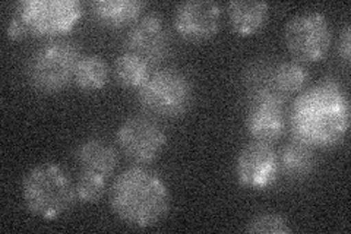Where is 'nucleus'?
Returning a JSON list of instances; mask_svg holds the SVG:
<instances>
[{"label": "nucleus", "mask_w": 351, "mask_h": 234, "mask_svg": "<svg viewBox=\"0 0 351 234\" xmlns=\"http://www.w3.org/2000/svg\"><path fill=\"white\" fill-rule=\"evenodd\" d=\"M82 12L78 0H22L15 9L28 36L36 37L68 34L80 22Z\"/></svg>", "instance_id": "423d86ee"}, {"label": "nucleus", "mask_w": 351, "mask_h": 234, "mask_svg": "<svg viewBox=\"0 0 351 234\" xmlns=\"http://www.w3.org/2000/svg\"><path fill=\"white\" fill-rule=\"evenodd\" d=\"M280 173L290 180H303L311 176L316 167L313 148L298 139H293L278 155Z\"/></svg>", "instance_id": "dca6fc26"}, {"label": "nucleus", "mask_w": 351, "mask_h": 234, "mask_svg": "<svg viewBox=\"0 0 351 234\" xmlns=\"http://www.w3.org/2000/svg\"><path fill=\"white\" fill-rule=\"evenodd\" d=\"M236 176L241 186L265 191L280 176L277 151L268 142L252 141L246 143L237 155Z\"/></svg>", "instance_id": "9d476101"}, {"label": "nucleus", "mask_w": 351, "mask_h": 234, "mask_svg": "<svg viewBox=\"0 0 351 234\" xmlns=\"http://www.w3.org/2000/svg\"><path fill=\"white\" fill-rule=\"evenodd\" d=\"M170 191L161 177L141 165L120 173L110 189L113 213L126 224L149 229L169 214Z\"/></svg>", "instance_id": "f03ea898"}, {"label": "nucleus", "mask_w": 351, "mask_h": 234, "mask_svg": "<svg viewBox=\"0 0 351 234\" xmlns=\"http://www.w3.org/2000/svg\"><path fill=\"white\" fill-rule=\"evenodd\" d=\"M284 38L293 58L300 62H319L331 47L332 31L322 12H304L287 22Z\"/></svg>", "instance_id": "0eeeda50"}, {"label": "nucleus", "mask_w": 351, "mask_h": 234, "mask_svg": "<svg viewBox=\"0 0 351 234\" xmlns=\"http://www.w3.org/2000/svg\"><path fill=\"white\" fill-rule=\"evenodd\" d=\"M246 231L259 234H285L291 233V227L289 226V221L282 215L265 213L250 220V222L246 226Z\"/></svg>", "instance_id": "412c9836"}, {"label": "nucleus", "mask_w": 351, "mask_h": 234, "mask_svg": "<svg viewBox=\"0 0 351 234\" xmlns=\"http://www.w3.org/2000/svg\"><path fill=\"white\" fill-rule=\"evenodd\" d=\"M125 49L149 65H157L166 59L170 54L171 41L162 18L156 12L142 15L130 25L125 37Z\"/></svg>", "instance_id": "9b49d317"}, {"label": "nucleus", "mask_w": 351, "mask_h": 234, "mask_svg": "<svg viewBox=\"0 0 351 234\" xmlns=\"http://www.w3.org/2000/svg\"><path fill=\"white\" fill-rule=\"evenodd\" d=\"M107 179L100 174L81 170L78 180L75 183L76 199L84 204H94L100 200L106 192Z\"/></svg>", "instance_id": "aec40b11"}, {"label": "nucleus", "mask_w": 351, "mask_h": 234, "mask_svg": "<svg viewBox=\"0 0 351 234\" xmlns=\"http://www.w3.org/2000/svg\"><path fill=\"white\" fill-rule=\"evenodd\" d=\"M117 143L128 159L136 164L156 161L167 145V135L152 119L134 116L117 129Z\"/></svg>", "instance_id": "6e6552de"}, {"label": "nucleus", "mask_w": 351, "mask_h": 234, "mask_svg": "<svg viewBox=\"0 0 351 234\" xmlns=\"http://www.w3.org/2000/svg\"><path fill=\"white\" fill-rule=\"evenodd\" d=\"M81 50L71 40H53L31 54L27 78L32 88L41 93H58L73 80Z\"/></svg>", "instance_id": "20e7f679"}, {"label": "nucleus", "mask_w": 351, "mask_h": 234, "mask_svg": "<svg viewBox=\"0 0 351 234\" xmlns=\"http://www.w3.org/2000/svg\"><path fill=\"white\" fill-rule=\"evenodd\" d=\"M193 100L192 82L182 71L164 68L152 72L138 90V102L149 113L161 117H180Z\"/></svg>", "instance_id": "39448f33"}, {"label": "nucleus", "mask_w": 351, "mask_h": 234, "mask_svg": "<svg viewBox=\"0 0 351 234\" xmlns=\"http://www.w3.org/2000/svg\"><path fill=\"white\" fill-rule=\"evenodd\" d=\"M230 27L239 36H252L267 24L269 5L261 0H232L227 5Z\"/></svg>", "instance_id": "4468645a"}, {"label": "nucleus", "mask_w": 351, "mask_h": 234, "mask_svg": "<svg viewBox=\"0 0 351 234\" xmlns=\"http://www.w3.org/2000/svg\"><path fill=\"white\" fill-rule=\"evenodd\" d=\"M73 81L81 90L97 91L108 81V66L101 56L85 54L76 63Z\"/></svg>", "instance_id": "f3484780"}, {"label": "nucleus", "mask_w": 351, "mask_h": 234, "mask_svg": "<svg viewBox=\"0 0 351 234\" xmlns=\"http://www.w3.org/2000/svg\"><path fill=\"white\" fill-rule=\"evenodd\" d=\"M6 34H8L9 40H14V41L22 40V38H25L28 36V31L24 25V22L19 19L18 15L14 14L12 16H10V19L8 21Z\"/></svg>", "instance_id": "4be33fe9"}, {"label": "nucleus", "mask_w": 351, "mask_h": 234, "mask_svg": "<svg viewBox=\"0 0 351 234\" xmlns=\"http://www.w3.org/2000/svg\"><path fill=\"white\" fill-rule=\"evenodd\" d=\"M75 160L81 170L100 174L108 179L116 170L117 151L108 142L100 138L86 139L75 151Z\"/></svg>", "instance_id": "ddd939ff"}, {"label": "nucleus", "mask_w": 351, "mask_h": 234, "mask_svg": "<svg viewBox=\"0 0 351 234\" xmlns=\"http://www.w3.org/2000/svg\"><path fill=\"white\" fill-rule=\"evenodd\" d=\"M145 8L147 3L142 0H97L91 3L95 19L108 28L134 25Z\"/></svg>", "instance_id": "2eb2a0df"}, {"label": "nucleus", "mask_w": 351, "mask_h": 234, "mask_svg": "<svg viewBox=\"0 0 351 234\" xmlns=\"http://www.w3.org/2000/svg\"><path fill=\"white\" fill-rule=\"evenodd\" d=\"M285 95L272 85L261 86L252 95L246 116V129L255 141L276 142L285 129Z\"/></svg>", "instance_id": "1a4fd4ad"}, {"label": "nucleus", "mask_w": 351, "mask_h": 234, "mask_svg": "<svg viewBox=\"0 0 351 234\" xmlns=\"http://www.w3.org/2000/svg\"><path fill=\"white\" fill-rule=\"evenodd\" d=\"M22 199L31 214L43 220H56L75 204V185L59 164L44 163L25 174Z\"/></svg>", "instance_id": "7ed1b4c3"}, {"label": "nucleus", "mask_w": 351, "mask_h": 234, "mask_svg": "<svg viewBox=\"0 0 351 234\" xmlns=\"http://www.w3.org/2000/svg\"><path fill=\"white\" fill-rule=\"evenodd\" d=\"M338 51H339V56H341V59L344 60V63L348 66L350 58H351V28L348 24L341 31Z\"/></svg>", "instance_id": "5701e85b"}, {"label": "nucleus", "mask_w": 351, "mask_h": 234, "mask_svg": "<svg viewBox=\"0 0 351 234\" xmlns=\"http://www.w3.org/2000/svg\"><path fill=\"white\" fill-rule=\"evenodd\" d=\"M114 72L120 85L139 90L151 75V65L139 56L125 51L116 59Z\"/></svg>", "instance_id": "6ab92c4d"}, {"label": "nucleus", "mask_w": 351, "mask_h": 234, "mask_svg": "<svg viewBox=\"0 0 351 234\" xmlns=\"http://www.w3.org/2000/svg\"><path fill=\"white\" fill-rule=\"evenodd\" d=\"M293 138L312 148L341 143L350 128V102L343 86L326 78L294 100L290 111Z\"/></svg>", "instance_id": "f257e3e1"}, {"label": "nucleus", "mask_w": 351, "mask_h": 234, "mask_svg": "<svg viewBox=\"0 0 351 234\" xmlns=\"http://www.w3.org/2000/svg\"><path fill=\"white\" fill-rule=\"evenodd\" d=\"M271 80V85L282 95L287 97L289 94L303 91L311 80V75L302 63L287 60L276 66Z\"/></svg>", "instance_id": "a211bd4d"}, {"label": "nucleus", "mask_w": 351, "mask_h": 234, "mask_svg": "<svg viewBox=\"0 0 351 234\" xmlns=\"http://www.w3.org/2000/svg\"><path fill=\"white\" fill-rule=\"evenodd\" d=\"M221 9L211 0H188L174 10V27L184 40L205 41L219 28Z\"/></svg>", "instance_id": "f8f14e48"}]
</instances>
